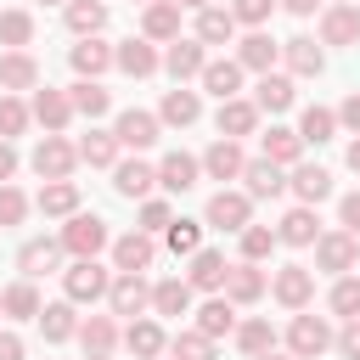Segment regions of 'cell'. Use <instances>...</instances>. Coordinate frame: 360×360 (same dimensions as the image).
<instances>
[{
	"mask_svg": "<svg viewBox=\"0 0 360 360\" xmlns=\"http://www.w3.org/2000/svg\"><path fill=\"white\" fill-rule=\"evenodd\" d=\"M101 236H107V231H101V219H73L68 248H73V253H96V248H101Z\"/></svg>",
	"mask_w": 360,
	"mask_h": 360,
	"instance_id": "6da1fadb",
	"label": "cell"
},
{
	"mask_svg": "<svg viewBox=\"0 0 360 360\" xmlns=\"http://www.w3.org/2000/svg\"><path fill=\"white\" fill-rule=\"evenodd\" d=\"M242 214H248V202H242V197H214V208H208V219H214V225H225V231H236V225H242Z\"/></svg>",
	"mask_w": 360,
	"mask_h": 360,
	"instance_id": "7a4b0ae2",
	"label": "cell"
},
{
	"mask_svg": "<svg viewBox=\"0 0 360 360\" xmlns=\"http://www.w3.org/2000/svg\"><path fill=\"white\" fill-rule=\"evenodd\" d=\"M68 287H73V298H96V292L107 287V276H101L96 264H79V270L68 276Z\"/></svg>",
	"mask_w": 360,
	"mask_h": 360,
	"instance_id": "3957f363",
	"label": "cell"
},
{
	"mask_svg": "<svg viewBox=\"0 0 360 360\" xmlns=\"http://www.w3.org/2000/svg\"><path fill=\"white\" fill-rule=\"evenodd\" d=\"M118 135H124L129 146H146V141H152V118H146V112H124V124H118Z\"/></svg>",
	"mask_w": 360,
	"mask_h": 360,
	"instance_id": "277c9868",
	"label": "cell"
},
{
	"mask_svg": "<svg viewBox=\"0 0 360 360\" xmlns=\"http://www.w3.org/2000/svg\"><path fill=\"white\" fill-rule=\"evenodd\" d=\"M146 259H152V242H141V236H124V242H118V264H124V270H141Z\"/></svg>",
	"mask_w": 360,
	"mask_h": 360,
	"instance_id": "5b68a950",
	"label": "cell"
},
{
	"mask_svg": "<svg viewBox=\"0 0 360 360\" xmlns=\"http://www.w3.org/2000/svg\"><path fill=\"white\" fill-rule=\"evenodd\" d=\"M51 259H56V248H51V242H28V248H22V270H34V276H45V270H51Z\"/></svg>",
	"mask_w": 360,
	"mask_h": 360,
	"instance_id": "8992f818",
	"label": "cell"
},
{
	"mask_svg": "<svg viewBox=\"0 0 360 360\" xmlns=\"http://www.w3.org/2000/svg\"><path fill=\"white\" fill-rule=\"evenodd\" d=\"M191 174H197V163H191V158H169V163H163V186H174V191H180V186H191Z\"/></svg>",
	"mask_w": 360,
	"mask_h": 360,
	"instance_id": "52a82bcc",
	"label": "cell"
},
{
	"mask_svg": "<svg viewBox=\"0 0 360 360\" xmlns=\"http://www.w3.org/2000/svg\"><path fill=\"white\" fill-rule=\"evenodd\" d=\"M219 276H225V259H219V253H202V259H197V270H191V281H197V287H214Z\"/></svg>",
	"mask_w": 360,
	"mask_h": 360,
	"instance_id": "ba28073f",
	"label": "cell"
},
{
	"mask_svg": "<svg viewBox=\"0 0 360 360\" xmlns=\"http://www.w3.org/2000/svg\"><path fill=\"white\" fill-rule=\"evenodd\" d=\"M248 180H253V191H259V197H270V191H281V174H276L270 163H253V169H248Z\"/></svg>",
	"mask_w": 360,
	"mask_h": 360,
	"instance_id": "9c48e42d",
	"label": "cell"
},
{
	"mask_svg": "<svg viewBox=\"0 0 360 360\" xmlns=\"http://www.w3.org/2000/svg\"><path fill=\"white\" fill-rule=\"evenodd\" d=\"M112 298H118V309H124V315H129V309H141V298H146V287H141V281H135V276H124V281H118V292H112Z\"/></svg>",
	"mask_w": 360,
	"mask_h": 360,
	"instance_id": "30bf717a",
	"label": "cell"
},
{
	"mask_svg": "<svg viewBox=\"0 0 360 360\" xmlns=\"http://www.w3.org/2000/svg\"><path fill=\"white\" fill-rule=\"evenodd\" d=\"M292 343H298V349L309 354V349H321V343H326V326H321V321H298V332H292Z\"/></svg>",
	"mask_w": 360,
	"mask_h": 360,
	"instance_id": "8fae6325",
	"label": "cell"
},
{
	"mask_svg": "<svg viewBox=\"0 0 360 360\" xmlns=\"http://www.w3.org/2000/svg\"><path fill=\"white\" fill-rule=\"evenodd\" d=\"M208 90H214V96H231V90H236V68H231V62L208 68Z\"/></svg>",
	"mask_w": 360,
	"mask_h": 360,
	"instance_id": "7c38bea8",
	"label": "cell"
},
{
	"mask_svg": "<svg viewBox=\"0 0 360 360\" xmlns=\"http://www.w3.org/2000/svg\"><path fill=\"white\" fill-rule=\"evenodd\" d=\"M259 101H264V107H287V101H292L287 79H264V84H259Z\"/></svg>",
	"mask_w": 360,
	"mask_h": 360,
	"instance_id": "4fadbf2b",
	"label": "cell"
},
{
	"mask_svg": "<svg viewBox=\"0 0 360 360\" xmlns=\"http://www.w3.org/2000/svg\"><path fill=\"white\" fill-rule=\"evenodd\" d=\"M163 112H169V118H180V124H191V118H197V101H191V96H180V90H174V96H169V101H163Z\"/></svg>",
	"mask_w": 360,
	"mask_h": 360,
	"instance_id": "5bb4252c",
	"label": "cell"
},
{
	"mask_svg": "<svg viewBox=\"0 0 360 360\" xmlns=\"http://www.w3.org/2000/svg\"><path fill=\"white\" fill-rule=\"evenodd\" d=\"M34 163H39V174H45V169H51V174H62V169H68V152L51 141V146H39V158H34Z\"/></svg>",
	"mask_w": 360,
	"mask_h": 360,
	"instance_id": "9a60e30c",
	"label": "cell"
},
{
	"mask_svg": "<svg viewBox=\"0 0 360 360\" xmlns=\"http://www.w3.org/2000/svg\"><path fill=\"white\" fill-rule=\"evenodd\" d=\"M236 163H242V158H236V146H225V141H219V146L208 152V169H214V174H231Z\"/></svg>",
	"mask_w": 360,
	"mask_h": 360,
	"instance_id": "2e32d148",
	"label": "cell"
},
{
	"mask_svg": "<svg viewBox=\"0 0 360 360\" xmlns=\"http://www.w3.org/2000/svg\"><path fill=\"white\" fill-rule=\"evenodd\" d=\"M146 180H152V174H146L141 163H129V169L118 174V191H124V197H135V191H146Z\"/></svg>",
	"mask_w": 360,
	"mask_h": 360,
	"instance_id": "e0dca14e",
	"label": "cell"
},
{
	"mask_svg": "<svg viewBox=\"0 0 360 360\" xmlns=\"http://www.w3.org/2000/svg\"><path fill=\"white\" fill-rule=\"evenodd\" d=\"M158 309H169V315L186 309V287H180V281H163V287H158Z\"/></svg>",
	"mask_w": 360,
	"mask_h": 360,
	"instance_id": "ac0fdd59",
	"label": "cell"
},
{
	"mask_svg": "<svg viewBox=\"0 0 360 360\" xmlns=\"http://www.w3.org/2000/svg\"><path fill=\"white\" fill-rule=\"evenodd\" d=\"M264 146H270L276 158H292V152H298V135H287V129H270V135H264Z\"/></svg>",
	"mask_w": 360,
	"mask_h": 360,
	"instance_id": "d6986e66",
	"label": "cell"
},
{
	"mask_svg": "<svg viewBox=\"0 0 360 360\" xmlns=\"http://www.w3.org/2000/svg\"><path fill=\"white\" fill-rule=\"evenodd\" d=\"M298 191L304 197H326V174L321 169H298Z\"/></svg>",
	"mask_w": 360,
	"mask_h": 360,
	"instance_id": "ffe728a7",
	"label": "cell"
},
{
	"mask_svg": "<svg viewBox=\"0 0 360 360\" xmlns=\"http://www.w3.org/2000/svg\"><path fill=\"white\" fill-rule=\"evenodd\" d=\"M281 236H287V242H309V236H315V219H309V214H292Z\"/></svg>",
	"mask_w": 360,
	"mask_h": 360,
	"instance_id": "44dd1931",
	"label": "cell"
},
{
	"mask_svg": "<svg viewBox=\"0 0 360 360\" xmlns=\"http://www.w3.org/2000/svg\"><path fill=\"white\" fill-rule=\"evenodd\" d=\"M169 68H174V73H191V68H197V45H174V51H169Z\"/></svg>",
	"mask_w": 360,
	"mask_h": 360,
	"instance_id": "7402d4cb",
	"label": "cell"
},
{
	"mask_svg": "<svg viewBox=\"0 0 360 360\" xmlns=\"http://www.w3.org/2000/svg\"><path fill=\"white\" fill-rule=\"evenodd\" d=\"M304 292H309V281H304L298 270H287V276H281V298H287V304H298Z\"/></svg>",
	"mask_w": 360,
	"mask_h": 360,
	"instance_id": "603a6c76",
	"label": "cell"
},
{
	"mask_svg": "<svg viewBox=\"0 0 360 360\" xmlns=\"http://www.w3.org/2000/svg\"><path fill=\"white\" fill-rule=\"evenodd\" d=\"M225 326H231V309L225 304H208L202 309V332H225Z\"/></svg>",
	"mask_w": 360,
	"mask_h": 360,
	"instance_id": "cb8c5ba5",
	"label": "cell"
},
{
	"mask_svg": "<svg viewBox=\"0 0 360 360\" xmlns=\"http://www.w3.org/2000/svg\"><path fill=\"white\" fill-rule=\"evenodd\" d=\"M225 34H231V17L208 11V17H202V39H225Z\"/></svg>",
	"mask_w": 360,
	"mask_h": 360,
	"instance_id": "d4e9b609",
	"label": "cell"
},
{
	"mask_svg": "<svg viewBox=\"0 0 360 360\" xmlns=\"http://www.w3.org/2000/svg\"><path fill=\"white\" fill-rule=\"evenodd\" d=\"M292 62H298V68H321V51H315L309 39H292Z\"/></svg>",
	"mask_w": 360,
	"mask_h": 360,
	"instance_id": "484cf974",
	"label": "cell"
},
{
	"mask_svg": "<svg viewBox=\"0 0 360 360\" xmlns=\"http://www.w3.org/2000/svg\"><path fill=\"white\" fill-rule=\"evenodd\" d=\"M248 124H253L248 107H225V112H219V129H248Z\"/></svg>",
	"mask_w": 360,
	"mask_h": 360,
	"instance_id": "4316f807",
	"label": "cell"
},
{
	"mask_svg": "<svg viewBox=\"0 0 360 360\" xmlns=\"http://www.w3.org/2000/svg\"><path fill=\"white\" fill-rule=\"evenodd\" d=\"M129 343H135L141 354H152V349H158L163 338H158V326H135V332H129Z\"/></svg>",
	"mask_w": 360,
	"mask_h": 360,
	"instance_id": "83f0119b",
	"label": "cell"
},
{
	"mask_svg": "<svg viewBox=\"0 0 360 360\" xmlns=\"http://www.w3.org/2000/svg\"><path fill=\"white\" fill-rule=\"evenodd\" d=\"M248 62H253V68H264V62H270V39H264V34H253V39H248Z\"/></svg>",
	"mask_w": 360,
	"mask_h": 360,
	"instance_id": "f1b7e54d",
	"label": "cell"
},
{
	"mask_svg": "<svg viewBox=\"0 0 360 360\" xmlns=\"http://www.w3.org/2000/svg\"><path fill=\"white\" fill-rule=\"evenodd\" d=\"M73 62H79V68H101V62H107V51H101V45H79V51H73Z\"/></svg>",
	"mask_w": 360,
	"mask_h": 360,
	"instance_id": "f546056e",
	"label": "cell"
},
{
	"mask_svg": "<svg viewBox=\"0 0 360 360\" xmlns=\"http://www.w3.org/2000/svg\"><path fill=\"white\" fill-rule=\"evenodd\" d=\"M124 68H129V73H146V68H152L146 45H129V51H124Z\"/></svg>",
	"mask_w": 360,
	"mask_h": 360,
	"instance_id": "4dcf8cb0",
	"label": "cell"
},
{
	"mask_svg": "<svg viewBox=\"0 0 360 360\" xmlns=\"http://www.w3.org/2000/svg\"><path fill=\"white\" fill-rule=\"evenodd\" d=\"M79 107H84V112H101V107H107V96H101L96 84H79Z\"/></svg>",
	"mask_w": 360,
	"mask_h": 360,
	"instance_id": "1f68e13d",
	"label": "cell"
},
{
	"mask_svg": "<svg viewBox=\"0 0 360 360\" xmlns=\"http://www.w3.org/2000/svg\"><path fill=\"white\" fill-rule=\"evenodd\" d=\"M326 129H332L326 112H309V118H304V135H309V141H326Z\"/></svg>",
	"mask_w": 360,
	"mask_h": 360,
	"instance_id": "d6a6232c",
	"label": "cell"
},
{
	"mask_svg": "<svg viewBox=\"0 0 360 360\" xmlns=\"http://www.w3.org/2000/svg\"><path fill=\"white\" fill-rule=\"evenodd\" d=\"M332 304H338V309H343V315H349V309H360V287H354V281H343V287H338V298H332Z\"/></svg>",
	"mask_w": 360,
	"mask_h": 360,
	"instance_id": "836d02e7",
	"label": "cell"
},
{
	"mask_svg": "<svg viewBox=\"0 0 360 360\" xmlns=\"http://www.w3.org/2000/svg\"><path fill=\"white\" fill-rule=\"evenodd\" d=\"M174 354L180 360H208V343L202 338H186V343H174Z\"/></svg>",
	"mask_w": 360,
	"mask_h": 360,
	"instance_id": "e575fe53",
	"label": "cell"
},
{
	"mask_svg": "<svg viewBox=\"0 0 360 360\" xmlns=\"http://www.w3.org/2000/svg\"><path fill=\"white\" fill-rule=\"evenodd\" d=\"M101 22V6H73V28H96Z\"/></svg>",
	"mask_w": 360,
	"mask_h": 360,
	"instance_id": "d590c367",
	"label": "cell"
},
{
	"mask_svg": "<svg viewBox=\"0 0 360 360\" xmlns=\"http://www.w3.org/2000/svg\"><path fill=\"white\" fill-rule=\"evenodd\" d=\"M45 208H73V186H51L45 191Z\"/></svg>",
	"mask_w": 360,
	"mask_h": 360,
	"instance_id": "8d00e7d4",
	"label": "cell"
},
{
	"mask_svg": "<svg viewBox=\"0 0 360 360\" xmlns=\"http://www.w3.org/2000/svg\"><path fill=\"white\" fill-rule=\"evenodd\" d=\"M169 242H174V248H197V225H186V219H180V225L169 231Z\"/></svg>",
	"mask_w": 360,
	"mask_h": 360,
	"instance_id": "74e56055",
	"label": "cell"
},
{
	"mask_svg": "<svg viewBox=\"0 0 360 360\" xmlns=\"http://www.w3.org/2000/svg\"><path fill=\"white\" fill-rule=\"evenodd\" d=\"M45 332L51 338H68V309H45Z\"/></svg>",
	"mask_w": 360,
	"mask_h": 360,
	"instance_id": "f35d334b",
	"label": "cell"
},
{
	"mask_svg": "<svg viewBox=\"0 0 360 360\" xmlns=\"http://www.w3.org/2000/svg\"><path fill=\"white\" fill-rule=\"evenodd\" d=\"M0 34H6V39H28V17H6Z\"/></svg>",
	"mask_w": 360,
	"mask_h": 360,
	"instance_id": "ab89813d",
	"label": "cell"
},
{
	"mask_svg": "<svg viewBox=\"0 0 360 360\" xmlns=\"http://www.w3.org/2000/svg\"><path fill=\"white\" fill-rule=\"evenodd\" d=\"M6 304H11V309H22V315H28V309H34V292H28V287H11V292H6Z\"/></svg>",
	"mask_w": 360,
	"mask_h": 360,
	"instance_id": "60d3db41",
	"label": "cell"
},
{
	"mask_svg": "<svg viewBox=\"0 0 360 360\" xmlns=\"http://www.w3.org/2000/svg\"><path fill=\"white\" fill-rule=\"evenodd\" d=\"M62 112H68V107H62V101H56V96H39V118H51V124H56V118H62Z\"/></svg>",
	"mask_w": 360,
	"mask_h": 360,
	"instance_id": "b9f144b4",
	"label": "cell"
},
{
	"mask_svg": "<svg viewBox=\"0 0 360 360\" xmlns=\"http://www.w3.org/2000/svg\"><path fill=\"white\" fill-rule=\"evenodd\" d=\"M107 152H112L107 141H84V158H90V163H107Z\"/></svg>",
	"mask_w": 360,
	"mask_h": 360,
	"instance_id": "7bdbcfd3",
	"label": "cell"
},
{
	"mask_svg": "<svg viewBox=\"0 0 360 360\" xmlns=\"http://www.w3.org/2000/svg\"><path fill=\"white\" fill-rule=\"evenodd\" d=\"M326 264H349V242H326Z\"/></svg>",
	"mask_w": 360,
	"mask_h": 360,
	"instance_id": "ee69618b",
	"label": "cell"
},
{
	"mask_svg": "<svg viewBox=\"0 0 360 360\" xmlns=\"http://www.w3.org/2000/svg\"><path fill=\"white\" fill-rule=\"evenodd\" d=\"M343 225H349V231H360V197H349V202H343Z\"/></svg>",
	"mask_w": 360,
	"mask_h": 360,
	"instance_id": "f6af8a7d",
	"label": "cell"
},
{
	"mask_svg": "<svg viewBox=\"0 0 360 360\" xmlns=\"http://www.w3.org/2000/svg\"><path fill=\"white\" fill-rule=\"evenodd\" d=\"M6 79L11 84H28V62H6Z\"/></svg>",
	"mask_w": 360,
	"mask_h": 360,
	"instance_id": "bcb514c9",
	"label": "cell"
},
{
	"mask_svg": "<svg viewBox=\"0 0 360 360\" xmlns=\"http://www.w3.org/2000/svg\"><path fill=\"white\" fill-rule=\"evenodd\" d=\"M270 248V231H248V253H264Z\"/></svg>",
	"mask_w": 360,
	"mask_h": 360,
	"instance_id": "7dc6e473",
	"label": "cell"
},
{
	"mask_svg": "<svg viewBox=\"0 0 360 360\" xmlns=\"http://www.w3.org/2000/svg\"><path fill=\"white\" fill-rule=\"evenodd\" d=\"M264 338H270L264 326H248V332H242V343H248V349H264Z\"/></svg>",
	"mask_w": 360,
	"mask_h": 360,
	"instance_id": "c3c4849f",
	"label": "cell"
},
{
	"mask_svg": "<svg viewBox=\"0 0 360 360\" xmlns=\"http://www.w3.org/2000/svg\"><path fill=\"white\" fill-rule=\"evenodd\" d=\"M0 124L6 129H22V107H0Z\"/></svg>",
	"mask_w": 360,
	"mask_h": 360,
	"instance_id": "681fc988",
	"label": "cell"
},
{
	"mask_svg": "<svg viewBox=\"0 0 360 360\" xmlns=\"http://www.w3.org/2000/svg\"><path fill=\"white\" fill-rule=\"evenodd\" d=\"M17 214H22V202H17L11 191H6V197H0V219H17Z\"/></svg>",
	"mask_w": 360,
	"mask_h": 360,
	"instance_id": "f907efd6",
	"label": "cell"
},
{
	"mask_svg": "<svg viewBox=\"0 0 360 360\" xmlns=\"http://www.w3.org/2000/svg\"><path fill=\"white\" fill-rule=\"evenodd\" d=\"M236 11H242V17H264V11H270V0H242Z\"/></svg>",
	"mask_w": 360,
	"mask_h": 360,
	"instance_id": "816d5d0a",
	"label": "cell"
},
{
	"mask_svg": "<svg viewBox=\"0 0 360 360\" xmlns=\"http://www.w3.org/2000/svg\"><path fill=\"white\" fill-rule=\"evenodd\" d=\"M22 349H17V338H0V360H17Z\"/></svg>",
	"mask_w": 360,
	"mask_h": 360,
	"instance_id": "f5cc1de1",
	"label": "cell"
},
{
	"mask_svg": "<svg viewBox=\"0 0 360 360\" xmlns=\"http://www.w3.org/2000/svg\"><path fill=\"white\" fill-rule=\"evenodd\" d=\"M343 349H349V354H360V326H349V338H343Z\"/></svg>",
	"mask_w": 360,
	"mask_h": 360,
	"instance_id": "db71d44e",
	"label": "cell"
},
{
	"mask_svg": "<svg viewBox=\"0 0 360 360\" xmlns=\"http://www.w3.org/2000/svg\"><path fill=\"white\" fill-rule=\"evenodd\" d=\"M343 118H349V124H360V96H354V101L343 107Z\"/></svg>",
	"mask_w": 360,
	"mask_h": 360,
	"instance_id": "11a10c76",
	"label": "cell"
},
{
	"mask_svg": "<svg viewBox=\"0 0 360 360\" xmlns=\"http://www.w3.org/2000/svg\"><path fill=\"white\" fill-rule=\"evenodd\" d=\"M0 174H11V152L6 146H0Z\"/></svg>",
	"mask_w": 360,
	"mask_h": 360,
	"instance_id": "9f6ffc18",
	"label": "cell"
},
{
	"mask_svg": "<svg viewBox=\"0 0 360 360\" xmlns=\"http://www.w3.org/2000/svg\"><path fill=\"white\" fill-rule=\"evenodd\" d=\"M349 163H354V169H360V141H354V146H349Z\"/></svg>",
	"mask_w": 360,
	"mask_h": 360,
	"instance_id": "6f0895ef",
	"label": "cell"
},
{
	"mask_svg": "<svg viewBox=\"0 0 360 360\" xmlns=\"http://www.w3.org/2000/svg\"><path fill=\"white\" fill-rule=\"evenodd\" d=\"M287 6H292V11H309V6H315V0H287Z\"/></svg>",
	"mask_w": 360,
	"mask_h": 360,
	"instance_id": "680465c9",
	"label": "cell"
},
{
	"mask_svg": "<svg viewBox=\"0 0 360 360\" xmlns=\"http://www.w3.org/2000/svg\"><path fill=\"white\" fill-rule=\"evenodd\" d=\"M191 6H197V0H191Z\"/></svg>",
	"mask_w": 360,
	"mask_h": 360,
	"instance_id": "91938a15",
	"label": "cell"
}]
</instances>
